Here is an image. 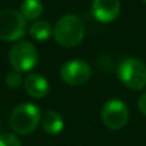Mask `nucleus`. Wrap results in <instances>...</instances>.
I'll use <instances>...</instances> for the list:
<instances>
[{
  "mask_svg": "<svg viewBox=\"0 0 146 146\" xmlns=\"http://www.w3.org/2000/svg\"><path fill=\"white\" fill-rule=\"evenodd\" d=\"M54 38L60 46L73 48L82 42L85 37V25L76 14L60 17L54 27Z\"/></svg>",
  "mask_w": 146,
  "mask_h": 146,
  "instance_id": "f257e3e1",
  "label": "nucleus"
},
{
  "mask_svg": "<svg viewBox=\"0 0 146 146\" xmlns=\"http://www.w3.org/2000/svg\"><path fill=\"white\" fill-rule=\"evenodd\" d=\"M41 122L40 109L31 103L19 104L10 114V127L15 133L30 135Z\"/></svg>",
  "mask_w": 146,
  "mask_h": 146,
  "instance_id": "f03ea898",
  "label": "nucleus"
},
{
  "mask_svg": "<svg viewBox=\"0 0 146 146\" xmlns=\"http://www.w3.org/2000/svg\"><path fill=\"white\" fill-rule=\"evenodd\" d=\"M118 78L131 90H142L146 86V64L137 58H127L117 68Z\"/></svg>",
  "mask_w": 146,
  "mask_h": 146,
  "instance_id": "7ed1b4c3",
  "label": "nucleus"
},
{
  "mask_svg": "<svg viewBox=\"0 0 146 146\" xmlns=\"http://www.w3.org/2000/svg\"><path fill=\"white\" fill-rule=\"evenodd\" d=\"M21 12L13 9L0 10V40L17 41L26 33L27 23Z\"/></svg>",
  "mask_w": 146,
  "mask_h": 146,
  "instance_id": "20e7f679",
  "label": "nucleus"
},
{
  "mask_svg": "<svg viewBox=\"0 0 146 146\" xmlns=\"http://www.w3.org/2000/svg\"><path fill=\"white\" fill-rule=\"evenodd\" d=\"M38 59L36 46L28 41H19L9 51V64L17 72H30Z\"/></svg>",
  "mask_w": 146,
  "mask_h": 146,
  "instance_id": "39448f33",
  "label": "nucleus"
},
{
  "mask_svg": "<svg viewBox=\"0 0 146 146\" xmlns=\"http://www.w3.org/2000/svg\"><path fill=\"white\" fill-rule=\"evenodd\" d=\"M129 111L127 105L119 99H110L101 109V119L109 129L118 131L127 124Z\"/></svg>",
  "mask_w": 146,
  "mask_h": 146,
  "instance_id": "423d86ee",
  "label": "nucleus"
},
{
  "mask_svg": "<svg viewBox=\"0 0 146 146\" xmlns=\"http://www.w3.org/2000/svg\"><path fill=\"white\" fill-rule=\"evenodd\" d=\"M92 69L90 64L81 59H72L60 67V77L67 85L80 86L91 78Z\"/></svg>",
  "mask_w": 146,
  "mask_h": 146,
  "instance_id": "0eeeda50",
  "label": "nucleus"
},
{
  "mask_svg": "<svg viewBox=\"0 0 146 146\" xmlns=\"http://www.w3.org/2000/svg\"><path fill=\"white\" fill-rule=\"evenodd\" d=\"M121 12L119 0H94L92 14L99 22L109 23L117 19Z\"/></svg>",
  "mask_w": 146,
  "mask_h": 146,
  "instance_id": "6e6552de",
  "label": "nucleus"
},
{
  "mask_svg": "<svg viewBox=\"0 0 146 146\" xmlns=\"http://www.w3.org/2000/svg\"><path fill=\"white\" fill-rule=\"evenodd\" d=\"M25 85V90L31 98L35 99H41L45 98L49 94V82L46 81L45 77L37 73H32L26 77L23 81Z\"/></svg>",
  "mask_w": 146,
  "mask_h": 146,
  "instance_id": "1a4fd4ad",
  "label": "nucleus"
},
{
  "mask_svg": "<svg viewBox=\"0 0 146 146\" xmlns=\"http://www.w3.org/2000/svg\"><path fill=\"white\" fill-rule=\"evenodd\" d=\"M41 126L44 131L49 135H58L63 129L64 121L62 115L55 110H48L41 117Z\"/></svg>",
  "mask_w": 146,
  "mask_h": 146,
  "instance_id": "9d476101",
  "label": "nucleus"
},
{
  "mask_svg": "<svg viewBox=\"0 0 146 146\" xmlns=\"http://www.w3.org/2000/svg\"><path fill=\"white\" fill-rule=\"evenodd\" d=\"M44 13V4L40 0H23L21 4V14L26 19L37 21Z\"/></svg>",
  "mask_w": 146,
  "mask_h": 146,
  "instance_id": "9b49d317",
  "label": "nucleus"
},
{
  "mask_svg": "<svg viewBox=\"0 0 146 146\" xmlns=\"http://www.w3.org/2000/svg\"><path fill=\"white\" fill-rule=\"evenodd\" d=\"M30 35H31V37L36 41H46L53 35V28H51L49 22L37 19L31 25Z\"/></svg>",
  "mask_w": 146,
  "mask_h": 146,
  "instance_id": "f8f14e48",
  "label": "nucleus"
},
{
  "mask_svg": "<svg viewBox=\"0 0 146 146\" xmlns=\"http://www.w3.org/2000/svg\"><path fill=\"white\" fill-rule=\"evenodd\" d=\"M23 80H22V73L17 72V71H12L7 74V78H5V83L7 86L10 88V90H15L18 88L21 85H22Z\"/></svg>",
  "mask_w": 146,
  "mask_h": 146,
  "instance_id": "ddd939ff",
  "label": "nucleus"
},
{
  "mask_svg": "<svg viewBox=\"0 0 146 146\" xmlns=\"http://www.w3.org/2000/svg\"><path fill=\"white\" fill-rule=\"evenodd\" d=\"M0 146H22L21 140L12 133H0Z\"/></svg>",
  "mask_w": 146,
  "mask_h": 146,
  "instance_id": "4468645a",
  "label": "nucleus"
},
{
  "mask_svg": "<svg viewBox=\"0 0 146 146\" xmlns=\"http://www.w3.org/2000/svg\"><path fill=\"white\" fill-rule=\"evenodd\" d=\"M137 105H139L140 111H141L142 114H145V115H146V92H144L141 96H140Z\"/></svg>",
  "mask_w": 146,
  "mask_h": 146,
  "instance_id": "2eb2a0df",
  "label": "nucleus"
},
{
  "mask_svg": "<svg viewBox=\"0 0 146 146\" xmlns=\"http://www.w3.org/2000/svg\"><path fill=\"white\" fill-rule=\"evenodd\" d=\"M140 1H142V3H146V0H140Z\"/></svg>",
  "mask_w": 146,
  "mask_h": 146,
  "instance_id": "dca6fc26",
  "label": "nucleus"
}]
</instances>
